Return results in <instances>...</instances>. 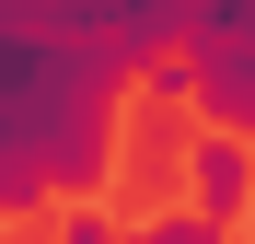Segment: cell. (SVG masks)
I'll return each mask as SVG.
<instances>
[{
    "label": "cell",
    "instance_id": "obj_3",
    "mask_svg": "<svg viewBox=\"0 0 255 244\" xmlns=\"http://www.w3.org/2000/svg\"><path fill=\"white\" fill-rule=\"evenodd\" d=\"M70 23H81V35H105L128 70H151V58H174V47H186V0H70Z\"/></svg>",
    "mask_w": 255,
    "mask_h": 244
},
{
    "label": "cell",
    "instance_id": "obj_1",
    "mask_svg": "<svg viewBox=\"0 0 255 244\" xmlns=\"http://www.w3.org/2000/svg\"><path fill=\"white\" fill-rule=\"evenodd\" d=\"M128 81L139 70L81 35L70 0H0V221H35L116 175Z\"/></svg>",
    "mask_w": 255,
    "mask_h": 244
},
{
    "label": "cell",
    "instance_id": "obj_2",
    "mask_svg": "<svg viewBox=\"0 0 255 244\" xmlns=\"http://www.w3.org/2000/svg\"><path fill=\"white\" fill-rule=\"evenodd\" d=\"M174 163H186V210H209L221 233L255 221V140H244V128H197Z\"/></svg>",
    "mask_w": 255,
    "mask_h": 244
},
{
    "label": "cell",
    "instance_id": "obj_4",
    "mask_svg": "<svg viewBox=\"0 0 255 244\" xmlns=\"http://www.w3.org/2000/svg\"><path fill=\"white\" fill-rule=\"evenodd\" d=\"M116 244H244V233H221L209 210H186V198H174V210H139V221H128Z\"/></svg>",
    "mask_w": 255,
    "mask_h": 244
}]
</instances>
